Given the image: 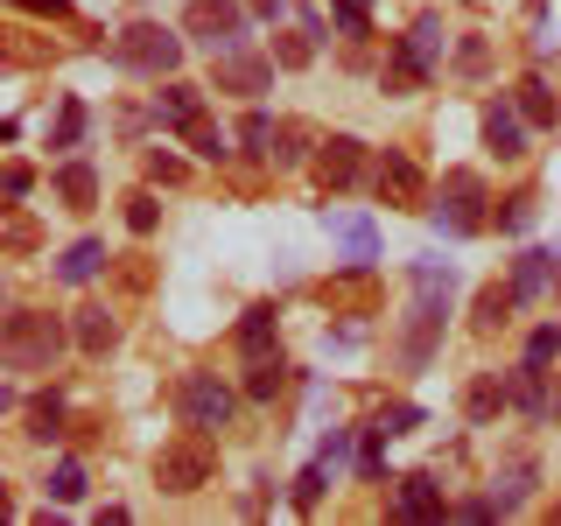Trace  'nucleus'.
I'll return each instance as SVG.
<instances>
[{"instance_id":"2eb2a0df","label":"nucleus","mask_w":561,"mask_h":526,"mask_svg":"<svg viewBox=\"0 0 561 526\" xmlns=\"http://www.w3.org/2000/svg\"><path fill=\"white\" fill-rule=\"evenodd\" d=\"M505 386H513V408L526 421H548L554 414V386H548V365H540V358H519L513 373H505Z\"/></svg>"},{"instance_id":"7ed1b4c3","label":"nucleus","mask_w":561,"mask_h":526,"mask_svg":"<svg viewBox=\"0 0 561 526\" xmlns=\"http://www.w3.org/2000/svg\"><path fill=\"white\" fill-rule=\"evenodd\" d=\"M113 64L162 84V78H175V64H183V35L162 28V22H127L113 35Z\"/></svg>"},{"instance_id":"6e6552de","label":"nucleus","mask_w":561,"mask_h":526,"mask_svg":"<svg viewBox=\"0 0 561 526\" xmlns=\"http://www.w3.org/2000/svg\"><path fill=\"white\" fill-rule=\"evenodd\" d=\"M183 28H190V43H204L210 57H218V49L245 43V8H239V0H190Z\"/></svg>"},{"instance_id":"dca6fc26","label":"nucleus","mask_w":561,"mask_h":526,"mask_svg":"<svg viewBox=\"0 0 561 526\" xmlns=\"http://www.w3.org/2000/svg\"><path fill=\"white\" fill-rule=\"evenodd\" d=\"M554 281H561V260L554 253H540V245H519V253H513V295H519V309L540 302Z\"/></svg>"},{"instance_id":"cd10ccee","label":"nucleus","mask_w":561,"mask_h":526,"mask_svg":"<svg viewBox=\"0 0 561 526\" xmlns=\"http://www.w3.org/2000/svg\"><path fill=\"white\" fill-rule=\"evenodd\" d=\"M491 218H499V232H534L540 197H534V190H513V197H499V210H491Z\"/></svg>"},{"instance_id":"f257e3e1","label":"nucleus","mask_w":561,"mask_h":526,"mask_svg":"<svg viewBox=\"0 0 561 526\" xmlns=\"http://www.w3.org/2000/svg\"><path fill=\"white\" fill-rule=\"evenodd\" d=\"M443 43H449L443 14H414V28L400 35V43H393V57H386V92H393V99L421 92V84L435 78V64H443Z\"/></svg>"},{"instance_id":"a211bd4d","label":"nucleus","mask_w":561,"mask_h":526,"mask_svg":"<svg viewBox=\"0 0 561 526\" xmlns=\"http://www.w3.org/2000/svg\"><path fill=\"white\" fill-rule=\"evenodd\" d=\"M540 491V464L534 456H519V464H505L499 478H491V499H499V513H526Z\"/></svg>"},{"instance_id":"f03ea898","label":"nucleus","mask_w":561,"mask_h":526,"mask_svg":"<svg viewBox=\"0 0 561 526\" xmlns=\"http://www.w3.org/2000/svg\"><path fill=\"white\" fill-rule=\"evenodd\" d=\"M64 351V323L49 309H14L8 330H0V358H8V373H49Z\"/></svg>"},{"instance_id":"f8f14e48","label":"nucleus","mask_w":561,"mask_h":526,"mask_svg":"<svg viewBox=\"0 0 561 526\" xmlns=\"http://www.w3.org/2000/svg\"><path fill=\"white\" fill-rule=\"evenodd\" d=\"M154 127H162V134H190V127H204V84L162 78V92H154Z\"/></svg>"},{"instance_id":"a19ab883","label":"nucleus","mask_w":561,"mask_h":526,"mask_svg":"<svg viewBox=\"0 0 561 526\" xmlns=\"http://www.w3.org/2000/svg\"><path fill=\"white\" fill-rule=\"evenodd\" d=\"M456 70H463V78H484V35H470V43L456 49Z\"/></svg>"},{"instance_id":"4c0bfd02","label":"nucleus","mask_w":561,"mask_h":526,"mask_svg":"<svg viewBox=\"0 0 561 526\" xmlns=\"http://www.w3.org/2000/svg\"><path fill=\"white\" fill-rule=\"evenodd\" d=\"M373 428H386V435H408V428H421V408H408V400H393V408H379V421Z\"/></svg>"},{"instance_id":"72a5a7b5","label":"nucleus","mask_w":561,"mask_h":526,"mask_svg":"<svg viewBox=\"0 0 561 526\" xmlns=\"http://www.w3.org/2000/svg\"><path fill=\"white\" fill-rule=\"evenodd\" d=\"M154 225H162V204H154V190H134V197H127V232L148 239Z\"/></svg>"},{"instance_id":"a878e982","label":"nucleus","mask_w":561,"mask_h":526,"mask_svg":"<svg viewBox=\"0 0 561 526\" xmlns=\"http://www.w3.org/2000/svg\"><path fill=\"white\" fill-rule=\"evenodd\" d=\"M513 105L526 113V127H554V119H561V105H554V92H548V78H519V84H513Z\"/></svg>"},{"instance_id":"b1692460","label":"nucleus","mask_w":561,"mask_h":526,"mask_svg":"<svg viewBox=\"0 0 561 526\" xmlns=\"http://www.w3.org/2000/svg\"><path fill=\"white\" fill-rule=\"evenodd\" d=\"M505 408H513V386H505L499 373H478V379H470V393H463V414L470 421H491V414H505Z\"/></svg>"},{"instance_id":"79ce46f5","label":"nucleus","mask_w":561,"mask_h":526,"mask_svg":"<svg viewBox=\"0 0 561 526\" xmlns=\"http://www.w3.org/2000/svg\"><path fill=\"white\" fill-rule=\"evenodd\" d=\"M316 456H323V464H330V470H337V464H344V456H351V428H330V435H323V449H316Z\"/></svg>"},{"instance_id":"37998d69","label":"nucleus","mask_w":561,"mask_h":526,"mask_svg":"<svg viewBox=\"0 0 561 526\" xmlns=\"http://www.w3.org/2000/svg\"><path fill=\"white\" fill-rule=\"evenodd\" d=\"M337 28L344 35H365V0H337Z\"/></svg>"},{"instance_id":"c85d7f7f","label":"nucleus","mask_w":561,"mask_h":526,"mask_svg":"<svg viewBox=\"0 0 561 526\" xmlns=\"http://www.w3.org/2000/svg\"><path fill=\"white\" fill-rule=\"evenodd\" d=\"M28 435L35 443H57L64 435V393H35L28 400Z\"/></svg>"},{"instance_id":"e433bc0d","label":"nucleus","mask_w":561,"mask_h":526,"mask_svg":"<svg viewBox=\"0 0 561 526\" xmlns=\"http://www.w3.org/2000/svg\"><path fill=\"white\" fill-rule=\"evenodd\" d=\"M386 443H393L386 428H365V443H358V478H379V470H386Z\"/></svg>"},{"instance_id":"c9c22d12","label":"nucleus","mask_w":561,"mask_h":526,"mask_svg":"<svg viewBox=\"0 0 561 526\" xmlns=\"http://www.w3.org/2000/svg\"><path fill=\"white\" fill-rule=\"evenodd\" d=\"M183 140L204 155V162H225V155H232V140H225V127H210V119H204V127H190Z\"/></svg>"},{"instance_id":"4be33fe9","label":"nucleus","mask_w":561,"mask_h":526,"mask_svg":"<svg viewBox=\"0 0 561 526\" xmlns=\"http://www.w3.org/2000/svg\"><path fill=\"white\" fill-rule=\"evenodd\" d=\"M57 204L64 210H92L99 204V169L92 162H64L57 169Z\"/></svg>"},{"instance_id":"c756f323","label":"nucleus","mask_w":561,"mask_h":526,"mask_svg":"<svg viewBox=\"0 0 561 526\" xmlns=\"http://www.w3.org/2000/svg\"><path fill=\"white\" fill-rule=\"evenodd\" d=\"M316 43H323V35H316L309 22L288 28V35H274V64H280V70H302V64L316 57Z\"/></svg>"},{"instance_id":"2f4dec72","label":"nucleus","mask_w":561,"mask_h":526,"mask_svg":"<svg viewBox=\"0 0 561 526\" xmlns=\"http://www.w3.org/2000/svg\"><path fill=\"white\" fill-rule=\"evenodd\" d=\"M323 484H330V464L316 456L302 478H295V513H316V505H323Z\"/></svg>"},{"instance_id":"f3484780","label":"nucleus","mask_w":561,"mask_h":526,"mask_svg":"<svg viewBox=\"0 0 561 526\" xmlns=\"http://www.w3.org/2000/svg\"><path fill=\"white\" fill-rule=\"evenodd\" d=\"M330 232H337V245L351 253V267H373L379 260V225L365 218V210H330Z\"/></svg>"},{"instance_id":"9b49d317","label":"nucleus","mask_w":561,"mask_h":526,"mask_svg":"<svg viewBox=\"0 0 561 526\" xmlns=\"http://www.w3.org/2000/svg\"><path fill=\"white\" fill-rule=\"evenodd\" d=\"M358 175H365V140L358 134L316 140V183H323V190H351Z\"/></svg>"},{"instance_id":"4468645a","label":"nucleus","mask_w":561,"mask_h":526,"mask_svg":"<svg viewBox=\"0 0 561 526\" xmlns=\"http://www.w3.org/2000/svg\"><path fill=\"white\" fill-rule=\"evenodd\" d=\"M484 148L499 155V162H519V155H526V113H519L513 99H491L484 105Z\"/></svg>"},{"instance_id":"9d476101","label":"nucleus","mask_w":561,"mask_h":526,"mask_svg":"<svg viewBox=\"0 0 561 526\" xmlns=\"http://www.w3.org/2000/svg\"><path fill=\"white\" fill-rule=\"evenodd\" d=\"M210 92H239V99H260L274 92V57H253V49H218L210 57Z\"/></svg>"},{"instance_id":"0eeeda50","label":"nucleus","mask_w":561,"mask_h":526,"mask_svg":"<svg viewBox=\"0 0 561 526\" xmlns=\"http://www.w3.org/2000/svg\"><path fill=\"white\" fill-rule=\"evenodd\" d=\"M210 470H218V449H210V435H197V428L154 456V484H162L169 499H190V491H204Z\"/></svg>"},{"instance_id":"ddd939ff","label":"nucleus","mask_w":561,"mask_h":526,"mask_svg":"<svg viewBox=\"0 0 561 526\" xmlns=\"http://www.w3.org/2000/svg\"><path fill=\"white\" fill-rule=\"evenodd\" d=\"M456 505L443 499V484L428 478V470H414V478H400L393 491V519H421V526H435V519H449Z\"/></svg>"},{"instance_id":"c03bdc74","label":"nucleus","mask_w":561,"mask_h":526,"mask_svg":"<svg viewBox=\"0 0 561 526\" xmlns=\"http://www.w3.org/2000/svg\"><path fill=\"white\" fill-rule=\"evenodd\" d=\"M148 175L154 183H183V162H175V155H148Z\"/></svg>"},{"instance_id":"412c9836","label":"nucleus","mask_w":561,"mask_h":526,"mask_svg":"<svg viewBox=\"0 0 561 526\" xmlns=\"http://www.w3.org/2000/svg\"><path fill=\"white\" fill-rule=\"evenodd\" d=\"M70 344L92 351V358H105V351L119 344V323H113L105 309H78V316H70Z\"/></svg>"},{"instance_id":"7c9ffc66","label":"nucleus","mask_w":561,"mask_h":526,"mask_svg":"<svg viewBox=\"0 0 561 526\" xmlns=\"http://www.w3.org/2000/svg\"><path fill=\"white\" fill-rule=\"evenodd\" d=\"M309 155V127H295V119H274V148H267V162L274 169H295Z\"/></svg>"},{"instance_id":"de8ad7c7","label":"nucleus","mask_w":561,"mask_h":526,"mask_svg":"<svg viewBox=\"0 0 561 526\" xmlns=\"http://www.w3.org/2000/svg\"><path fill=\"white\" fill-rule=\"evenodd\" d=\"M548 421H561V379H554V414H548Z\"/></svg>"},{"instance_id":"473e14b6","label":"nucleus","mask_w":561,"mask_h":526,"mask_svg":"<svg viewBox=\"0 0 561 526\" xmlns=\"http://www.w3.org/2000/svg\"><path fill=\"white\" fill-rule=\"evenodd\" d=\"M49 499H57V505H70V499H84V464H78V456H64V464L49 470Z\"/></svg>"},{"instance_id":"aec40b11","label":"nucleus","mask_w":561,"mask_h":526,"mask_svg":"<svg viewBox=\"0 0 561 526\" xmlns=\"http://www.w3.org/2000/svg\"><path fill=\"white\" fill-rule=\"evenodd\" d=\"M99 267H105V239H78V245H64V253H57V281H64V288L99 281Z\"/></svg>"},{"instance_id":"39448f33","label":"nucleus","mask_w":561,"mask_h":526,"mask_svg":"<svg viewBox=\"0 0 561 526\" xmlns=\"http://www.w3.org/2000/svg\"><path fill=\"white\" fill-rule=\"evenodd\" d=\"M443 323H449V288L443 281H414V309H408V330H400V365L421 373L443 344Z\"/></svg>"},{"instance_id":"1a4fd4ad","label":"nucleus","mask_w":561,"mask_h":526,"mask_svg":"<svg viewBox=\"0 0 561 526\" xmlns=\"http://www.w3.org/2000/svg\"><path fill=\"white\" fill-rule=\"evenodd\" d=\"M373 190H379V204H393V210H428V175H421L414 155H400V148H386L373 162Z\"/></svg>"},{"instance_id":"f704fd0d","label":"nucleus","mask_w":561,"mask_h":526,"mask_svg":"<svg viewBox=\"0 0 561 526\" xmlns=\"http://www.w3.org/2000/svg\"><path fill=\"white\" fill-rule=\"evenodd\" d=\"M239 140H245V155H260V162H267V148H274V119L253 105V113L239 119Z\"/></svg>"},{"instance_id":"a18cd8bd","label":"nucleus","mask_w":561,"mask_h":526,"mask_svg":"<svg viewBox=\"0 0 561 526\" xmlns=\"http://www.w3.org/2000/svg\"><path fill=\"white\" fill-rule=\"evenodd\" d=\"M245 8H253L260 22H280V14H288V0H245Z\"/></svg>"},{"instance_id":"5701e85b","label":"nucleus","mask_w":561,"mask_h":526,"mask_svg":"<svg viewBox=\"0 0 561 526\" xmlns=\"http://www.w3.org/2000/svg\"><path fill=\"white\" fill-rule=\"evenodd\" d=\"M513 309H519L513 281H505V288H499V281H491V288H478V302H470V323H478L484 338H491V330H505V323H513Z\"/></svg>"},{"instance_id":"ea45409f","label":"nucleus","mask_w":561,"mask_h":526,"mask_svg":"<svg viewBox=\"0 0 561 526\" xmlns=\"http://www.w3.org/2000/svg\"><path fill=\"white\" fill-rule=\"evenodd\" d=\"M0 190H8V204H22L28 190H35V169H28V162H8V175H0Z\"/></svg>"},{"instance_id":"393cba45","label":"nucleus","mask_w":561,"mask_h":526,"mask_svg":"<svg viewBox=\"0 0 561 526\" xmlns=\"http://www.w3.org/2000/svg\"><path fill=\"white\" fill-rule=\"evenodd\" d=\"M274 330H280V309H274V302H253V309L239 316V351H245V358L274 351Z\"/></svg>"},{"instance_id":"20e7f679","label":"nucleus","mask_w":561,"mask_h":526,"mask_svg":"<svg viewBox=\"0 0 561 526\" xmlns=\"http://www.w3.org/2000/svg\"><path fill=\"white\" fill-rule=\"evenodd\" d=\"M484 204H491L484 175H478V169H449V175H443V197L428 204V225H435L443 239H470V232H484V225H491Z\"/></svg>"},{"instance_id":"58836bf2","label":"nucleus","mask_w":561,"mask_h":526,"mask_svg":"<svg viewBox=\"0 0 561 526\" xmlns=\"http://www.w3.org/2000/svg\"><path fill=\"white\" fill-rule=\"evenodd\" d=\"M526 358H540V365H554L561 358V323H540L534 338H526Z\"/></svg>"},{"instance_id":"49530a36","label":"nucleus","mask_w":561,"mask_h":526,"mask_svg":"<svg viewBox=\"0 0 561 526\" xmlns=\"http://www.w3.org/2000/svg\"><path fill=\"white\" fill-rule=\"evenodd\" d=\"M14 8H35V14H64V0H14Z\"/></svg>"},{"instance_id":"6ab92c4d","label":"nucleus","mask_w":561,"mask_h":526,"mask_svg":"<svg viewBox=\"0 0 561 526\" xmlns=\"http://www.w3.org/2000/svg\"><path fill=\"white\" fill-rule=\"evenodd\" d=\"M280 393H288V365H280V351L245 358V400H253V408H274Z\"/></svg>"},{"instance_id":"423d86ee","label":"nucleus","mask_w":561,"mask_h":526,"mask_svg":"<svg viewBox=\"0 0 561 526\" xmlns=\"http://www.w3.org/2000/svg\"><path fill=\"white\" fill-rule=\"evenodd\" d=\"M232 386H225L218 373H183L175 379V421L183 428H197V435H218V428H232Z\"/></svg>"},{"instance_id":"bb28decb","label":"nucleus","mask_w":561,"mask_h":526,"mask_svg":"<svg viewBox=\"0 0 561 526\" xmlns=\"http://www.w3.org/2000/svg\"><path fill=\"white\" fill-rule=\"evenodd\" d=\"M84 134H92L84 99H64V105H57V127H49V148H84Z\"/></svg>"}]
</instances>
